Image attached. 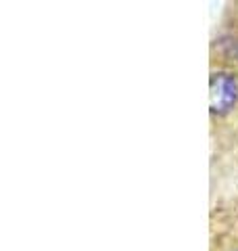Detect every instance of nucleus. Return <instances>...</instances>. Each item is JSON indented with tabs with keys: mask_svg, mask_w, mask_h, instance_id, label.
I'll use <instances>...</instances> for the list:
<instances>
[{
	"mask_svg": "<svg viewBox=\"0 0 238 251\" xmlns=\"http://www.w3.org/2000/svg\"><path fill=\"white\" fill-rule=\"evenodd\" d=\"M238 103V80L232 74H215L211 77V109L215 113L232 111Z\"/></svg>",
	"mask_w": 238,
	"mask_h": 251,
	"instance_id": "nucleus-1",
	"label": "nucleus"
}]
</instances>
